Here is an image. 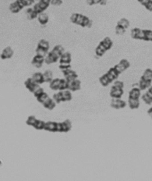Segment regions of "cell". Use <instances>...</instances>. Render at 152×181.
I'll use <instances>...</instances> for the list:
<instances>
[{
  "instance_id": "obj_1",
  "label": "cell",
  "mask_w": 152,
  "mask_h": 181,
  "mask_svg": "<svg viewBox=\"0 0 152 181\" xmlns=\"http://www.w3.org/2000/svg\"><path fill=\"white\" fill-rule=\"evenodd\" d=\"M76 25H80L82 27H88L90 28L92 25V21L90 20L87 16L82 15L79 13L78 18H77V22H76Z\"/></svg>"
},
{
  "instance_id": "obj_2",
  "label": "cell",
  "mask_w": 152,
  "mask_h": 181,
  "mask_svg": "<svg viewBox=\"0 0 152 181\" xmlns=\"http://www.w3.org/2000/svg\"><path fill=\"white\" fill-rule=\"evenodd\" d=\"M72 129V123L70 119H66L63 122L58 123V132L67 133Z\"/></svg>"
},
{
  "instance_id": "obj_3",
  "label": "cell",
  "mask_w": 152,
  "mask_h": 181,
  "mask_svg": "<svg viewBox=\"0 0 152 181\" xmlns=\"http://www.w3.org/2000/svg\"><path fill=\"white\" fill-rule=\"evenodd\" d=\"M129 66H130L129 62L127 60H126V59H123V60H120V62L115 66L114 68L117 71L119 72V74H121L123 72H124L126 70H127Z\"/></svg>"
},
{
  "instance_id": "obj_4",
  "label": "cell",
  "mask_w": 152,
  "mask_h": 181,
  "mask_svg": "<svg viewBox=\"0 0 152 181\" xmlns=\"http://www.w3.org/2000/svg\"><path fill=\"white\" fill-rule=\"evenodd\" d=\"M49 5L50 4L44 3L42 0H39V2L38 3H36L35 6H33V9H35V11L38 13V15H39L41 13L44 12L48 9V7L49 6Z\"/></svg>"
},
{
  "instance_id": "obj_5",
  "label": "cell",
  "mask_w": 152,
  "mask_h": 181,
  "mask_svg": "<svg viewBox=\"0 0 152 181\" xmlns=\"http://www.w3.org/2000/svg\"><path fill=\"white\" fill-rule=\"evenodd\" d=\"M110 105L115 109H120L126 106V102L123 100H121V98H112Z\"/></svg>"
},
{
  "instance_id": "obj_6",
  "label": "cell",
  "mask_w": 152,
  "mask_h": 181,
  "mask_svg": "<svg viewBox=\"0 0 152 181\" xmlns=\"http://www.w3.org/2000/svg\"><path fill=\"white\" fill-rule=\"evenodd\" d=\"M68 90H70L71 92L76 91H79L81 88V81L78 79H75V80H72L68 82Z\"/></svg>"
},
{
  "instance_id": "obj_7",
  "label": "cell",
  "mask_w": 152,
  "mask_h": 181,
  "mask_svg": "<svg viewBox=\"0 0 152 181\" xmlns=\"http://www.w3.org/2000/svg\"><path fill=\"white\" fill-rule=\"evenodd\" d=\"M58 60H59V57L54 53L52 51H51L48 53L46 56L44 57V62L46 63L47 65H50V64L58 62Z\"/></svg>"
},
{
  "instance_id": "obj_8",
  "label": "cell",
  "mask_w": 152,
  "mask_h": 181,
  "mask_svg": "<svg viewBox=\"0 0 152 181\" xmlns=\"http://www.w3.org/2000/svg\"><path fill=\"white\" fill-rule=\"evenodd\" d=\"M62 74H63L64 78L67 80L68 82L72 81V80H75V79H77V77H78V75L76 74V72L73 70H71V69L62 71Z\"/></svg>"
},
{
  "instance_id": "obj_9",
  "label": "cell",
  "mask_w": 152,
  "mask_h": 181,
  "mask_svg": "<svg viewBox=\"0 0 152 181\" xmlns=\"http://www.w3.org/2000/svg\"><path fill=\"white\" fill-rule=\"evenodd\" d=\"M24 84H25V87H26L29 90V91H31V93H33V92L35 91V90L40 87L39 84L35 83V81L31 79V77H30V78H28V79H27L26 81L24 82Z\"/></svg>"
},
{
  "instance_id": "obj_10",
  "label": "cell",
  "mask_w": 152,
  "mask_h": 181,
  "mask_svg": "<svg viewBox=\"0 0 152 181\" xmlns=\"http://www.w3.org/2000/svg\"><path fill=\"white\" fill-rule=\"evenodd\" d=\"M44 130L49 132H58V123L54 121L45 122Z\"/></svg>"
},
{
  "instance_id": "obj_11",
  "label": "cell",
  "mask_w": 152,
  "mask_h": 181,
  "mask_svg": "<svg viewBox=\"0 0 152 181\" xmlns=\"http://www.w3.org/2000/svg\"><path fill=\"white\" fill-rule=\"evenodd\" d=\"M123 89L117 88L115 86H112L111 91H110V96L112 98H121L123 95Z\"/></svg>"
},
{
  "instance_id": "obj_12",
  "label": "cell",
  "mask_w": 152,
  "mask_h": 181,
  "mask_svg": "<svg viewBox=\"0 0 152 181\" xmlns=\"http://www.w3.org/2000/svg\"><path fill=\"white\" fill-rule=\"evenodd\" d=\"M44 62V57L41 56H39V55H35V56H34L32 61H31V63L32 65L36 67V68H41L43 63Z\"/></svg>"
},
{
  "instance_id": "obj_13",
  "label": "cell",
  "mask_w": 152,
  "mask_h": 181,
  "mask_svg": "<svg viewBox=\"0 0 152 181\" xmlns=\"http://www.w3.org/2000/svg\"><path fill=\"white\" fill-rule=\"evenodd\" d=\"M13 53H14V52H13V50L12 49V48L8 46V47L5 48L3 49V52L1 54L0 57H1V59L3 60H8V59H10V58L13 57Z\"/></svg>"
},
{
  "instance_id": "obj_14",
  "label": "cell",
  "mask_w": 152,
  "mask_h": 181,
  "mask_svg": "<svg viewBox=\"0 0 152 181\" xmlns=\"http://www.w3.org/2000/svg\"><path fill=\"white\" fill-rule=\"evenodd\" d=\"M58 60H59L60 64H70L71 60H72L71 54L69 52H65L64 53L60 56Z\"/></svg>"
},
{
  "instance_id": "obj_15",
  "label": "cell",
  "mask_w": 152,
  "mask_h": 181,
  "mask_svg": "<svg viewBox=\"0 0 152 181\" xmlns=\"http://www.w3.org/2000/svg\"><path fill=\"white\" fill-rule=\"evenodd\" d=\"M31 79H32L35 83L38 84L39 85H41L43 83H44V75L41 72H37V73H35L34 74L32 75L31 77Z\"/></svg>"
},
{
  "instance_id": "obj_16",
  "label": "cell",
  "mask_w": 152,
  "mask_h": 181,
  "mask_svg": "<svg viewBox=\"0 0 152 181\" xmlns=\"http://www.w3.org/2000/svg\"><path fill=\"white\" fill-rule=\"evenodd\" d=\"M106 74H107V75H108V78L111 80L112 82H113V81H115V80H117V79H118V77H119V76L120 75L119 74V72L117 71L114 67H112V68L109 69Z\"/></svg>"
},
{
  "instance_id": "obj_17",
  "label": "cell",
  "mask_w": 152,
  "mask_h": 181,
  "mask_svg": "<svg viewBox=\"0 0 152 181\" xmlns=\"http://www.w3.org/2000/svg\"><path fill=\"white\" fill-rule=\"evenodd\" d=\"M23 9V7L21 6V5L19 3L17 0H16L15 2L12 3L9 5V10L11 11L13 13H17L21 11V9Z\"/></svg>"
},
{
  "instance_id": "obj_18",
  "label": "cell",
  "mask_w": 152,
  "mask_h": 181,
  "mask_svg": "<svg viewBox=\"0 0 152 181\" xmlns=\"http://www.w3.org/2000/svg\"><path fill=\"white\" fill-rule=\"evenodd\" d=\"M43 106L47 109L48 110H52L55 109V107L56 106V102L54 100H53V98H49L47 99L46 101H44V103H43Z\"/></svg>"
},
{
  "instance_id": "obj_19",
  "label": "cell",
  "mask_w": 152,
  "mask_h": 181,
  "mask_svg": "<svg viewBox=\"0 0 152 181\" xmlns=\"http://www.w3.org/2000/svg\"><path fill=\"white\" fill-rule=\"evenodd\" d=\"M140 97V89L139 88H133L129 92V98L139 99Z\"/></svg>"
},
{
  "instance_id": "obj_20",
  "label": "cell",
  "mask_w": 152,
  "mask_h": 181,
  "mask_svg": "<svg viewBox=\"0 0 152 181\" xmlns=\"http://www.w3.org/2000/svg\"><path fill=\"white\" fill-rule=\"evenodd\" d=\"M141 40L146 41V42H152V30H142Z\"/></svg>"
},
{
  "instance_id": "obj_21",
  "label": "cell",
  "mask_w": 152,
  "mask_h": 181,
  "mask_svg": "<svg viewBox=\"0 0 152 181\" xmlns=\"http://www.w3.org/2000/svg\"><path fill=\"white\" fill-rule=\"evenodd\" d=\"M151 81L152 80H141L139 81L138 84V88H140V91H143V90L147 89L150 88V86L151 85Z\"/></svg>"
},
{
  "instance_id": "obj_22",
  "label": "cell",
  "mask_w": 152,
  "mask_h": 181,
  "mask_svg": "<svg viewBox=\"0 0 152 181\" xmlns=\"http://www.w3.org/2000/svg\"><path fill=\"white\" fill-rule=\"evenodd\" d=\"M38 21L39 22V24H41V25H45V24H48V20H49V17H48V14H46L45 13H40L38 17Z\"/></svg>"
},
{
  "instance_id": "obj_23",
  "label": "cell",
  "mask_w": 152,
  "mask_h": 181,
  "mask_svg": "<svg viewBox=\"0 0 152 181\" xmlns=\"http://www.w3.org/2000/svg\"><path fill=\"white\" fill-rule=\"evenodd\" d=\"M128 105L131 109H137L140 106V101L139 99L128 98Z\"/></svg>"
},
{
  "instance_id": "obj_24",
  "label": "cell",
  "mask_w": 152,
  "mask_h": 181,
  "mask_svg": "<svg viewBox=\"0 0 152 181\" xmlns=\"http://www.w3.org/2000/svg\"><path fill=\"white\" fill-rule=\"evenodd\" d=\"M141 36H142V30L140 28H133L131 30V38L133 39H138L141 40Z\"/></svg>"
},
{
  "instance_id": "obj_25",
  "label": "cell",
  "mask_w": 152,
  "mask_h": 181,
  "mask_svg": "<svg viewBox=\"0 0 152 181\" xmlns=\"http://www.w3.org/2000/svg\"><path fill=\"white\" fill-rule=\"evenodd\" d=\"M100 44H102V45L104 46V47L107 49V51L109 50L112 47V45H113V42L112 41V39L110 38H108V37H106L105 38L103 39L102 42H100Z\"/></svg>"
},
{
  "instance_id": "obj_26",
  "label": "cell",
  "mask_w": 152,
  "mask_h": 181,
  "mask_svg": "<svg viewBox=\"0 0 152 181\" xmlns=\"http://www.w3.org/2000/svg\"><path fill=\"white\" fill-rule=\"evenodd\" d=\"M26 13L27 17V18H28L29 20H34V19L38 18V13L35 11V9H33V7L32 8L30 7V8H28V9H27Z\"/></svg>"
},
{
  "instance_id": "obj_27",
  "label": "cell",
  "mask_w": 152,
  "mask_h": 181,
  "mask_svg": "<svg viewBox=\"0 0 152 181\" xmlns=\"http://www.w3.org/2000/svg\"><path fill=\"white\" fill-rule=\"evenodd\" d=\"M106 52H107V49L102 44H100V43L99 45H98L96 48H95V54H96L97 56L98 57L103 56Z\"/></svg>"
},
{
  "instance_id": "obj_28",
  "label": "cell",
  "mask_w": 152,
  "mask_h": 181,
  "mask_svg": "<svg viewBox=\"0 0 152 181\" xmlns=\"http://www.w3.org/2000/svg\"><path fill=\"white\" fill-rule=\"evenodd\" d=\"M99 82L103 87H107L109 84L112 83V82L111 81V80L108 78L107 74H105L102 75V77H100Z\"/></svg>"
},
{
  "instance_id": "obj_29",
  "label": "cell",
  "mask_w": 152,
  "mask_h": 181,
  "mask_svg": "<svg viewBox=\"0 0 152 181\" xmlns=\"http://www.w3.org/2000/svg\"><path fill=\"white\" fill-rule=\"evenodd\" d=\"M52 51L53 52L56 54V55H57L59 58H60V56H61L65 52L64 48L60 45H56L55 47L53 48V49Z\"/></svg>"
},
{
  "instance_id": "obj_30",
  "label": "cell",
  "mask_w": 152,
  "mask_h": 181,
  "mask_svg": "<svg viewBox=\"0 0 152 181\" xmlns=\"http://www.w3.org/2000/svg\"><path fill=\"white\" fill-rule=\"evenodd\" d=\"M59 81L60 79L59 78H56L53 79L51 82L49 83V88L53 91H58V86H59Z\"/></svg>"
},
{
  "instance_id": "obj_31",
  "label": "cell",
  "mask_w": 152,
  "mask_h": 181,
  "mask_svg": "<svg viewBox=\"0 0 152 181\" xmlns=\"http://www.w3.org/2000/svg\"><path fill=\"white\" fill-rule=\"evenodd\" d=\"M72 94L70 90L62 91V101H69L72 100Z\"/></svg>"
},
{
  "instance_id": "obj_32",
  "label": "cell",
  "mask_w": 152,
  "mask_h": 181,
  "mask_svg": "<svg viewBox=\"0 0 152 181\" xmlns=\"http://www.w3.org/2000/svg\"><path fill=\"white\" fill-rule=\"evenodd\" d=\"M44 75V82H47V83H50L52 80H53V74L52 72L48 70H45L44 73L43 74Z\"/></svg>"
},
{
  "instance_id": "obj_33",
  "label": "cell",
  "mask_w": 152,
  "mask_h": 181,
  "mask_svg": "<svg viewBox=\"0 0 152 181\" xmlns=\"http://www.w3.org/2000/svg\"><path fill=\"white\" fill-rule=\"evenodd\" d=\"M44 125H45V122L43 121V120H41V119H37L35 125L33 126V127L36 129V130H38V131H41V130H44Z\"/></svg>"
},
{
  "instance_id": "obj_34",
  "label": "cell",
  "mask_w": 152,
  "mask_h": 181,
  "mask_svg": "<svg viewBox=\"0 0 152 181\" xmlns=\"http://www.w3.org/2000/svg\"><path fill=\"white\" fill-rule=\"evenodd\" d=\"M141 80H152V70L151 69H147L144 71L142 77H140Z\"/></svg>"
},
{
  "instance_id": "obj_35",
  "label": "cell",
  "mask_w": 152,
  "mask_h": 181,
  "mask_svg": "<svg viewBox=\"0 0 152 181\" xmlns=\"http://www.w3.org/2000/svg\"><path fill=\"white\" fill-rule=\"evenodd\" d=\"M68 81L65 78L60 79L59 81V86H58V91H65L68 89Z\"/></svg>"
},
{
  "instance_id": "obj_36",
  "label": "cell",
  "mask_w": 152,
  "mask_h": 181,
  "mask_svg": "<svg viewBox=\"0 0 152 181\" xmlns=\"http://www.w3.org/2000/svg\"><path fill=\"white\" fill-rule=\"evenodd\" d=\"M53 100L56 101V104H59L62 102V91H59L58 93L53 95Z\"/></svg>"
},
{
  "instance_id": "obj_37",
  "label": "cell",
  "mask_w": 152,
  "mask_h": 181,
  "mask_svg": "<svg viewBox=\"0 0 152 181\" xmlns=\"http://www.w3.org/2000/svg\"><path fill=\"white\" fill-rule=\"evenodd\" d=\"M142 100H143L147 105H151L152 104V96L150 95L148 92L147 91L145 94L142 95Z\"/></svg>"
},
{
  "instance_id": "obj_38",
  "label": "cell",
  "mask_w": 152,
  "mask_h": 181,
  "mask_svg": "<svg viewBox=\"0 0 152 181\" xmlns=\"http://www.w3.org/2000/svg\"><path fill=\"white\" fill-rule=\"evenodd\" d=\"M48 50H47L45 48H43L39 47V46H37V48H36V54L37 55L45 57L48 55Z\"/></svg>"
},
{
  "instance_id": "obj_39",
  "label": "cell",
  "mask_w": 152,
  "mask_h": 181,
  "mask_svg": "<svg viewBox=\"0 0 152 181\" xmlns=\"http://www.w3.org/2000/svg\"><path fill=\"white\" fill-rule=\"evenodd\" d=\"M49 98V96L48 95L45 93V92H43L41 95H39L38 97H37V101L39 102V103H41V104H43L44 101H46L48 98Z\"/></svg>"
},
{
  "instance_id": "obj_40",
  "label": "cell",
  "mask_w": 152,
  "mask_h": 181,
  "mask_svg": "<svg viewBox=\"0 0 152 181\" xmlns=\"http://www.w3.org/2000/svg\"><path fill=\"white\" fill-rule=\"evenodd\" d=\"M117 24H119L120 26L123 27L125 29H127V28L129 27V22L128 20H126V18H122V19H120L119 21H118Z\"/></svg>"
},
{
  "instance_id": "obj_41",
  "label": "cell",
  "mask_w": 152,
  "mask_h": 181,
  "mask_svg": "<svg viewBox=\"0 0 152 181\" xmlns=\"http://www.w3.org/2000/svg\"><path fill=\"white\" fill-rule=\"evenodd\" d=\"M38 46L43 48H45V49H47V50H48L50 47L49 42H48V41H46L45 39H41V41L38 42Z\"/></svg>"
},
{
  "instance_id": "obj_42",
  "label": "cell",
  "mask_w": 152,
  "mask_h": 181,
  "mask_svg": "<svg viewBox=\"0 0 152 181\" xmlns=\"http://www.w3.org/2000/svg\"><path fill=\"white\" fill-rule=\"evenodd\" d=\"M17 1L23 8L25 7V6H31L33 3L35 2V0H17Z\"/></svg>"
},
{
  "instance_id": "obj_43",
  "label": "cell",
  "mask_w": 152,
  "mask_h": 181,
  "mask_svg": "<svg viewBox=\"0 0 152 181\" xmlns=\"http://www.w3.org/2000/svg\"><path fill=\"white\" fill-rule=\"evenodd\" d=\"M126 30L124 27H122V26H120L119 24H117L116 27H115V33H116V34L118 35H123L125 34L126 32Z\"/></svg>"
},
{
  "instance_id": "obj_44",
  "label": "cell",
  "mask_w": 152,
  "mask_h": 181,
  "mask_svg": "<svg viewBox=\"0 0 152 181\" xmlns=\"http://www.w3.org/2000/svg\"><path fill=\"white\" fill-rule=\"evenodd\" d=\"M36 120H37V119H36V117H35V116H28V118L27 119L26 123L28 125V126H31V127H33V126L35 125Z\"/></svg>"
},
{
  "instance_id": "obj_45",
  "label": "cell",
  "mask_w": 152,
  "mask_h": 181,
  "mask_svg": "<svg viewBox=\"0 0 152 181\" xmlns=\"http://www.w3.org/2000/svg\"><path fill=\"white\" fill-rule=\"evenodd\" d=\"M113 86H115V88H121V89H123V88H124V83H123V81L115 80L114 81V84H113Z\"/></svg>"
},
{
  "instance_id": "obj_46",
  "label": "cell",
  "mask_w": 152,
  "mask_h": 181,
  "mask_svg": "<svg viewBox=\"0 0 152 181\" xmlns=\"http://www.w3.org/2000/svg\"><path fill=\"white\" fill-rule=\"evenodd\" d=\"M43 92H44V89H43L42 88H41V87H39L38 88H37V89L35 90V91L33 92V94H34V95H35V98H37V97H38L39 95H41Z\"/></svg>"
},
{
  "instance_id": "obj_47",
  "label": "cell",
  "mask_w": 152,
  "mask_h": 181,
  "mask_svg": "<svg viewBox=\"0 0 152 181\" xmlns=\"http://www.w3.org/2000/svg\"><path fill=\"white\" fill-rule=\"evenodd\" d=\"M58 68L60 69V70L62 72L64 70H69V69H71V65L70 64H59Z\"/></svg>"
},
{
  "instance_id": "obj_48",
  "label": "cell",
  "mask_w": 152,
  "mask_h": 181,
  "mask_svg": "<svg viewBox=\"0 0 152 181\" xmlns=\"http://www.w3.org/2000/svg\"><path fill=\"white\" fill-rule=\"evenodd\" d=\"M77 18H78V13H73L71 17H70V21L74 24H76V21H77Z\"/></svg>"
},
{
  "instance_id": "obj_49",
  "label": "cell",
  "mask_w": 152,
  "mask_h": 181,
  "mask_svg": "<svg viewBox=\"0 0 152 181\" xmlns=\"http://www.w3.org/2000/svg\"><path fill=\"white\" fill-rule=\"evenodd\" d=\"M52 6H61L62 4V0H51V3Z\"/></svg>"
},
{
  "instance_id": "obj_50",
  "label": "cell",
  "mask_w": 152,
  "mask_h": 181,
  "mask_svg": "<svg viewBox=\"0 0 152 181\" xmlns=\"http://www.w3.org/2000/svg\"><path fill=\"white\" fill-rule=\"evenodd\" d=\"M144 6H145V8H146L148 11L152 12V0H150L149 2L147 3Z\"/></svg>"
},
{
  "instance_id": "obj_51",
  "label": "cell",
  "mask_w": 152,
  "mask_h": 181,
  "mask_svg": "<svg viewBox=\"0 0 152 181\" xmlns=\"http://www.w3.org/2000/svg\"><path fill=\"white\" fill-rule=\"evenodd\" d=\"M137 1L140 3V4H141V5H143V6H144L145 5H146L147 3L149 2L150 0H137Z\"/></svg>"
},
{
  "instance_id": "obj_52",
  "label": "cell",
  "mask_w": 152,
  "mask_h": 181,
  "mask_svg": "<svg viewBox=\"0 0 152 181\" xmlns=\"http://www.w3.org/2000/svg\"><path fill=\"white\" fill-rule=\"evenodd\" d=\"M107 1L108 0H100L99 4L101 6H105L107 4Z\"/></svg>"
},
{
  "instance_id": "obj_53",
  "label": "cell",
  "mask_w": 152,
  "mask_h": 181,
  "mask_svg": "<svg viewBox=\"0 0 152 181\" xmlns=\"http://www.w3.org/2000/svg\"><path fill=\"white\" fill-rule=\"evenodd\" d=\"M86 2H87V4L89 5V6H93V5H94L93 0H86Z\"/></svg>"
},
{
  "instance_id": "obj_54",
  "label": "cell",
  "mask_w": 152,
  "mask_h": 181,
  "mask_svg": "<svg viewBox=\"0 0 152 181\" xmlns=\"http://www.w3.org/2000/svg\"><path fill=\"white\" fill-rule=\"evenodd\" d=\"M147 113H148V115L150 116V117L152 119V107L151 108H150L148 111H147Z\"/></svg>"
},
{
  "instance_id": "obj_55",
  "label": "cell",
  "mask_w": 152,
  "mask_h": 181,
  "mask_svg": "<svg viewBox=\"0 0 152 181\" xmlns=\"http://www.w3.org/2000/svg\"><path fill=\"white\" fill-rule=\"evenodd\" d=\"M147 92H148L150 95L152 96V85H151L150 88H148V91H147Z\"/></svg>"
},
{
  "instance_id": "obj_56",
  "label": "cell",
  "mask_w": 152,
  "mask_h": 181,
  "mask_svg": "<svg viewBox=\"0 0 152 181\" xmlns=\"http://www.w3.org/2000/svg\"><path fill=\"white\" fill-rule=\"evenodd\" d=\"M94 1V5H96V4H99L100 3V0H93Z\"/></svg>"
},
{
  "instance_id": "obj_57",
  "label": "cell",
  "mask_w": 152,
  "mask_h": 181,
  "mask_svg": "<svg viewBox=\"0 0 152 181\" xmlns=\"http://www.w3.org/2000/svg\"><path fill=\"white\" fill-rule=\"evenodd\" d=\"M35 1H36V0H35Z\"/></svg>"
}]
</instances>
